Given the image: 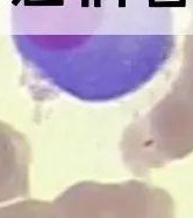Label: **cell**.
<instances>
[{"instance_id":"cell-1","label":"cell","mask_w":193,"mask_h":218,"mask_svg":"<svg viewBox=\"0 0 193 218\" xmlns=\"http://www.w3.org/2000/svg\"><path fill=\"white\" fill-rule=\"evenodd\" d=\"M83 6H87V0H83Z\"/></svg>"}]
</instances>
